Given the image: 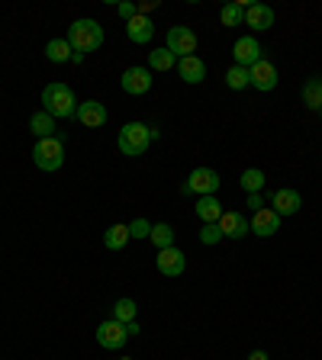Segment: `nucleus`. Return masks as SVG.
<instances>
[{
    "mask_svg": "<svg viewBox=\"0 0 322 360\" xmlns=\"http://www.w3.org/2000/svg\"><path fill=\"white\" fill-rule=\"evenodd\" d=\"M149 235H151V222H149V219L139 216V219H132V222H129V238L139 241V238H149Z\"/></svg>",
    "mask_w": 322,
    "mask_h": 360,
    "instance_id": "7c9ffc66",
    "label": "nucleus"
},
{
    "mask_svg": "<svg viewBox=\"0 0 322 360\" xmlns=\"http://www.w3.org/2000/svg\"><path fill=\"white\" fill-rule=\"evenodd\" d=\"M32 165L39 171H58L65 165V148H61V139H42V142L32 145Z\"/></svg>",
    "mask_w": 322,
    "mask_h": 360,
    "instance_id": "20e7f679",
    "label": "nucleus"
},
{
    "mask_svg": "<svg viewBox=\"0 0 322 360\" xmlns=\"http://www.w3.org/2000/svg\"><path fill=\"white\" fill-rule=\"evenodd\" d=\"M278 229H280V216L274 210H261L252 216V232L258 238H271V235H278Z\"/></svg>",
    "mask_w": 322,
    "mask_h": 360,
    "instance_id": "f3484780",
    "label": "nucleus"
},
{
    "mask_svg": "<svg viewBox=\"0 0 322 360\" xmlns=\"http://www.w3.org/2000/svg\"><path fill=\"white\" fill-rule=\"evenodd\" d=\"M223 241V229H219V222H206L200 229V245H219Z\"/></svg>",
    "mask_w": 322,
    "mask_h": 360,
    "instance_id": "c756f323",
    "label": "nucleus"
},
{
    "mask_svg": "<svg viewBox=\"0 0 322 360\" xmlns=\"http://www.w3.org/2000/svg\"><path fill=\"white\" fill-rule=\"evenodd\" d=\"M104 245L110 248V251H123V248L129 245V225H110L104 232Z\"/></svg>",
    "mask_w": 322,
    "mask_h": 360,
    "instance_id": "4be33fe9",
    "label": "nucleus"
},
{
    "mask_svg": "<svg viewBox=\"0 0 322 360\" xmlns=\"http://www.w3.org/2000/svg\"><path fill=\"white\" fill-rule=\"evenodd\" d=\"M239 184H242V190H245V193H264V171L248 167V171H242Z\"/></svg>",
    "mask_w": 322,
    "mask_h": 360,
    "instance_id": "b1692460",
    "label": "nucleus"
},
{
    "mask_svg": "<svg viewBox=\"0 0 322 360\" xmlns=\"http://www.w3.org/2000/svg\"><path fill=\"white\" fill-rule=\"evenodd\" d=\"M68 42H71V49L75 52H97L100 45H104V26H100L97 20H75L71 26H68Z\"/></svg>",
    "mask_w": 322,
    "mask_h": 360,
    "instance_id": "f03ea898",
    "label": "nucleus"
},
{
    "mask_svg": "<svg viewBox=\"0 0 322 360\" xmlns=\"http://www.w3.org/2000/svg\"><path fill=\"white\" fill-rule=\"evenodd\" d=\"M319 120H322V110H319Z\"/></svg>",
    "mask_w": 322,
    "mask_h": 360,
    "instance_id": "4c0bfd02",
    "label": "nucleus"
},
{
    "mask_svg": "<svg viewBox=\"0 0 322 360\" xmlns=\"http://www.w3.org/2000/svg\"><path fill=\"white\" fill-rule=\"evenodd\" d=\"M245 26L255 32H268L274 26V10L268 4H248L245 7Z\"/></svg>",
    "mask_w": 322,
    "mask_h": 360,
    "instance_id": "4468645a",
    "label": "nucleus"
},
{
    "mask_svg": "<svg viewBox=\"0 0 322 360\" xmlns=\"http://www.w3.org/2000/svg\"><path fill=\"white\" fill-rule=\"evenodd\" d=\"M155 267L161 277H180V274L187 270V255H184L180 248H165V251H158Z\"/></svg>",
    "mask_w": 322,
    "mask_h": 360,
    "instance_id": "9d476101",
    "label": "nucleus"
},
{
    "mask_svg": "<svg viewBox=\"0 0 322 360\" xmlns=\"http://www.w3.org/2000/svg\"><path fill=\"white\" fill-rule=\"evenodd\" d=\"M71 65H84V52H75V55H71Z\"/></svg>",
    "mask_w": 322,
    "mask_h": 360,
    "instance_id": "c9c22d12",
    "label": "nucleus"
},
{
    "mask_svg": "<svg viewBox=\"0 0 322 360\" xmlns=\"http://www.w3.org/2000/svg\"><path fill=\"white\" fill-rule=\"evenodd\" d=\"M116 13L123 16V20H132V16H139V4H116Z\"/></svg>",
    "mask_w": 322,
    "mask_h": 360,
    "instance_id": "2f4dec72",
    "label": "nucleus"
},
{
    "mask_svg": "<svg viewBox=\"0 0 322 360\" xmlns=\"http://www.w3.org/2000/svg\"><path fill=\"white\" fill-rule=\"evenodd\" d=\"M126 331H129V338H135V335H139V322H129Z\"/></svg>",
    "mask_w": 322,
    "mask_h": 360,
    "instance_id": "f704fd0d",
    "label": "nucleus"
},
{
    "mask_svg": "<svg viewBox=\"0 0 322 360\" xmlns=\"http://www.w3.org/2000/svg\"><path fill=\"white\" fill-rule=\"evenodd\" d=\"M303 103L309 110H322V77H313V81L303 84Z\"/></svg>",
    "mask_w": 322,
    "mask_h": 360,
    "instance_id": "a878e982",
    "label": "nucleus"
},
{
    "mask_svg": "<svg viewBox=\"0 0 322 360\" xmlns=\"http://www.w3.org/2000/svg\"><path fill=\"white\" fill-rule=\"evenodd\" d=\"M42 112H49L52 120H71L78 112V97L75 90L68 84L55 81V84H45L42 90Z\"/></svg>",
    "mask_w": 322,
    "mask_h": 360,
    "instance_id": "f257e3e1",
    "label": "nucleus"
},
{
    "mask_svg": "<svg viewBox=\"0 0 322 360\" xmlns=\"http://www.w3.org/2000/svg\"><path fill=\"white\" fill-rule=\"evenodd\" d=\"M165 49L174 55V58H190L197 52V32L187 30V26H171L165 39Z\"/></svg>",
    "mask_w": 322,
    "mask_h": 360,
    "instance_id": "423d86ee",
    "label": "nucleus"
},
{
    "mask_svg": "<svg viewBox=\"0 0 322 360\" xmlns=\"http://www.w3.org/2000/svg\"><path fill=\"white\" fill-rule=\"evenodd\" d=\"M149 241L158 248V251H165V248H174V229L168 222H158V225H151V235H149Z\"/></svg>",
    "mask_w": 322,
    "mask_h": 360,
    "instance_id": "5701e85b",
    "label": "nucleus"
},
{
    "mask_svg": "<svg viewBox=\"0 0 322 360\" xmlns=\"http://www.w3.org/2000/svg\"><path fill=\"white\" fill-rule=\"evenodd\" d=\"M271 206H274V212H278L280 219L297 216V212L303 210V196L297 193V190H274V193H271Z\"/></svg>",
    "mask_w": 322,
    "mask_h": 360,
    "instance_id": "ddd939ff",
    "label": "nucleus"
},
{
    "mask_svg": "<svg viewBox=\"0 0 322 360\" xmlns=\"http://www.w3.org/2000/svg\"><path fill=\"white\" fill-rule=\"evenodd\" d=\"M219 22L223 26H245V7L242 4H225L219 10Z\"/></svg>",
    "mask_w": 322,
    "mask_h": 360,
    "instance_id": "bb28decb",
    "label": "nucleus"
},
{
    "mask_svg": "<svg viewBox=\"0 0 322 360\" xmlns=\"http://www.w3.org/2000/svg\"><path fill=\"white\" fill-rule=\"evenodd\" d=\"M225 87H229V90H245V87H252L248 68H239V65L229 68V71H225Z\"/></svg>",
    "mask_w": 322,
    "mask_h": 360,
    "instance_id": "cd10ccee",
    "label": "nucleus"
},
{
    "mask_svg": "<svg viewBox=\"0 0 322 360\" xmlns=\"http://www.w3.org/2000/svg\"><path fill=\"white\" fill-rule=\"evenodd\" d=\"M194 210H197V216L203 219V225H206V222H219V219H223V212H225L223 202H219L216 196H200Z\"/></svg>",
    "mask_w": 322,
    "mask_h": 360,
    "instance_id": "aec40b11",
    "label": "nucleus"
},
{
    "mask_svg": "<svg viewBox=\"0 0 322 360\" xmlns=\"http://www.w3.org/2000/svg\"><path fill=\"white\" fill-rule=\"evenodd\" d=\"M71 55H75V49H71L68 39H52V42L45 45V58L52 61V65H65V61H71Z\"/></svg>",
    "mask_w": 322,
    "mask_h": 360,
    "instance_id": "412c9836",
    "label": "nucleus"
},
{
    "mask_svg": "<svg viewBox=\"0 0 322 360\" xmlns=\"http://www.w3.org/2000/svg\"><path fill=\"white\" fill-rule=\"evenodd\" d=\"M120 87H123V94H129V97H142V94L151 90V71L142 65L126 68L120 77Z\"/></svg>",
    "mask_w": 322,
    "mask_h": 360,
    "instance_id": "6e6552de",
    "label": "nucleus"
},
{
    "mask_svg": "<svg viewBox=\"0 0 322 360\" xmlns=\"http://www.w3.org/2000/svg\"><path fill=\"white\" fill-rule=\"evenodd\" d=\"M248 360H271V357L264 351H252V354H248Z\"/></svg>",
    "mask_w": 322,
    "mask_h": 360,
    "instance_id": "72a5a7b5",
    "label": "nucleus"
},
{
    "mask_svg": "<svg viewBox=\"0 0 322 360\" xmlns=\"http://www.w3.org/2000/svg\"><path fill=\"white\" fill-rule=\"evenodd\" d=\"M129 341V331L123 322H116V319H106V322L97 325V345L104 347V351H123Z\"/></svg>",
    "mask_w": 322,
    "mask_h": 360,
    "instance_id": "0eeeda50",
    "label": "nucleus"
},
{
    "mask_svg": "<svg viewBox=\"0 0 322 360\" xmlns=\"http://www.w3.org/2000/svg\"><path fill=\"white\" fill-rule=\"evenodd\" d=\"M120 360H132V357H120Z\"/></svg>",
    "mask_w": 322,
    "mask_h": 360,
    "instance_id": "e433bc0d",
    "label": "nucleus"
},
{
    "mask_svg": "<svg viewBox=\"0 0 322 360\" xmlns=\"http://www.w3.org/2000/svg\"><path fill=\"white\" fill-rule=\"evenodd\" d=\"M178 75L184 84H200L203 77H206V65H203L197 55H190V58H180L178 61Z\"/></svg>",
    "mask_w": 322,
    "mask_h": 360,
    "instance_id": "a211bd4d",
    "label": "nucleus"
},
{
    "mask_svg": "<svg viewBox=\"0 0 322 360\" xmlns=\"http://www.w3.org/2000/svg\"><path fill=\"white\" fill-rule=\"evenodd\" d=\"M135 312H139V306H135V300H116L113 302V319L123 325L135 322Z\"/></svg>",
    "mask_w": 322,
    "mask_h": 360,
    "instance_id": "c85d7f7f",
    "label": "nucleus"
},
{
    "mask_svg": "<svg viewBox=\"0 0 322 360\" xmlns=\"http://www.w3.org/2000/svg\"><path fill=\"white\" fill-rule=\"evenodd\" d=\"M171 68H178V58H174L168 49L149 52V71H171Z\"/></svg>",
    "mask_w": 322,
    "mask_h": 360,
    "instance_id": "393cba45",
    "label": "nucleus"
},
{
    "mask_svg": "<svg viewBox=\"0 0 322 360\" xmlns=\"http://www.w3.org/2000/svg\"><path fill=\"white\" fill-rule=\"evenodd\" d=\"M75 120L81 122L84 129H100V126H106L110 112H106V106L100 103V100H84V103H78Z\"/></svg>",
    "mask_w": 322,
    "mask_h": 360,
    "instance_id": "f8f14e48",
    "label": "nucleus"
},
{
    "mask_svg": "<svg viewBox=\"0 0 322 360\" xmlns=\"http://www.w3.org/2000/svg\"><path fill=\"white\" fill-rule=\"evenodd\" d=\"M55 129H58V122H55L49 112H32L30 116V132L36 135L39 142H42V139H55Z\"/></svg>",
    "mask_w": 322,
    "mask_h": 360,
    "instance_id": "6ab92c4d",
    "label": "nucleus"
},
{
    "mask_svg": "<svg viewBox=\"0 0 322 360\" xmlns=\"http://www.w3.org/2000/svg\"><path fill=\"white\" fill-rule=\"evenodd\" d=\"M245 206H248L252 212H261V210H264V196H261V193H248Z\"/></svg>",
    "mask_w": 322,
    "mask_h": 360,
    "instance_id": "473e14b6",
    "label": "nucleus"
},
{
    "mask_svg": "<svg viewBox=\"0 0 322 360\" xmlns=\"http://www.w3.org/2000/svg\"><path fill=\"white\" fill-rule=\"evenodd\" d=\"M219 174L213 171V167H197V171H190L187 184L180 187V193H197V196H216L219 190Z\"/></svg>",
    "mask_w": 322,
    "mask_h": 360,
    "instance_id": "39448f33",
    "label": "nucleus"
},
{
    "mask_svg": "<svg viewBox=\"0 0 322 360\" xmlns=\"http://www.w3.org/2000/svg\"><path fill=\"white\" fill-rule=\"evenodd\" d=\"M126 36H129V42H135V45H149L151 39H155V22L142 13L132 16V20L126 22Z\"/></svg>",
    "mask_w": 322,
    "mask_h": 360,
    "instance_id": "dca6fc26",
    "label": "nucleus"
},
{
    "mask_svg": "<svg viewBox=\"0 0 322 360\" xmlns=\"http://www.w3.org/2000/svg\"><path fill=\"white\" fill-rule=\"evenodd\" d=\"M151 142H155V139H151V126H145V122H126V126L120 129V139H116V145H120V151L126 158L145 155Z\"/></svg>",
    "mask_w": 322,
    "mask_h": 360,
    "instance_id": "7ed1b4c3",
    "label": "nucleus"
},
{
    "mask_svg": "<svg viewBox=\"0 0 322 360\" xmlns=\"http://www.w3.org/2000/svg\"><path fill=\"white\" fill-rule=\"evenodd\" d=\"M233 58L239 68H252L264 58V49L255 36H242V39H235V45H233Z\"/></svg>",
    "mask_w": 322,
    "mask_h": 360,
    "instance_id": "1a4fd4ad",
    "label": "nucleus"
},
{
    "mask_svg": "<svg viewBox=\"0 0 322 360\" xmlns=\"http://www.w3.org/2000/svg\"><path fill=\"white\" fill-rule=\"evenodd\" d=\"M248 77H252V87H255V90H261V94H271V90L278 87V81H280L278 68L271 65L268 58H261V61H258V65H252V68H248Z\"/></svg>",
    "mask_w": 322,
    "mask_h": 360,
    "instance_id": "9b49d317",
    "label": "nucleus"
},
{
    "mask_svg": "<svg viewBox=\"0 0 322 360\" xmlns=\"http://www.w3.org/2000/svg\"><path fill=\"white\" fill-rule=\"evenodd\" d=\"M219 229H223V238L242 241L248 232H252V222H248L242 212H223V219H219Z\"/></svg>",
    "mask_w": 322,
    "mask_h": 360,
    "instance_id": "2eb2a0df",
    "label": "nucleus"
}]
</instances>
